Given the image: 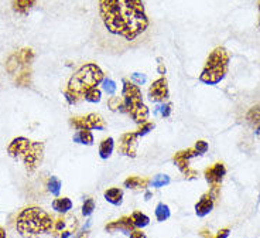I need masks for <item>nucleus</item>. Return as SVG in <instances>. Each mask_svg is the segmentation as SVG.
<instances>
[{
  "label": "nucleus",
  "mask_w": 260,
  "mask_h": 238,
  "mask_svg": "<svg viewBox=\"0 0 260 238\" xmlns=\"http://www.w3.org/2000/svg\"><path fill=\"white\" fill-rule=\"evenodd\" d=\"M99 17L112 36L135 41L149 29L143 0H99Z\"/></svg>",
  "instance_id": "1"
},
{
  "label": "nucleus",
  "mask_w": 260,
  "mask_h": 238,
  "mask_svg": "<svg viewBox=\"0 0 260 238\" xmlns=\"http://www.w3.org/2000/svg\"><path fill=\"white\" fill-rule=\"evenodd\" d=\"M105 80L101 67L95 63H87L81 66L73 77L70 78L68 85L64 91V97L70 105L81 102L91 89L98 88V85Z\"/></svg>",
  "instance_id": "2"
},
{
  "label": "nucleus",
  "mask_w": 260,
  "mask_h": 238,
  "mask_svg": "<svg viewBox=\"0 0 260 238\" xmlns=\"http://www.w3.org/2000/svg\"><path fill=\"white\" fill-rule=\"evenodd\" d=\"M54 227V218L41 207L23 208L16 218V228L23 238H38L48 234Z\"/></svg>",
  "instance_id": "3"
},
{
  "label": "nucleus",
  "mask_w": 260,
  "mask_h": 238,
  "mask_svg": "<svg viewBox=\"0 0 260 238\" xmlns=\"http://www.w3.org/2000/svg\"><path fill=\"white\" fill-rule=\"evenodd\" d=\"M9 156L16 160H20L26 170L33 173L37 170L44 160V143L43 142L30 141L27 138H15L8 146Z\"/></svg>",
  "instance_id": "4"
},
{
  "label": "nucleus",
  "mask_w": 260,
  "mask_h": 238,
  "mask_svg": "<svg viewBox=\"0 0 260 238\" xmlns=\"http://www.w3.org/2000/svg\"><path fill=\"white\" fill-rule=\"evenodd\" d=\"M122 111L139 125H143L149 119V108L143 102V95L138 84L129 80H123Z\"/></svg>",
  "instance_id": "5"
},
{
  "label": "nucleus",
  "mask_w": 260,
  "mask_h": 238,
  "mask_svg": "<svg viewBox=\"0 0 260 238\" xmlns=\"http://www.w3.org/2000/svg\"><path fill=\"white\" fill-rule=\"evenodd\" d=\"M229 68V54L224 47H217L208 55L203 71L200 74V81L207 85H217L224 80Z\"/></svg>",
  "instance_id": "6"
},
{
  "label": "nucleus",
  "mask_w": 260,
  "mask_h": 238,
  "mask_svg": "<svg viewBox=\"0 0 260 238\" xmlns=\"http://www.w3.org/2000/svg\"><path fill=\"white\" fill-rule=\"evenodd\" d=\"M70 122L77 131H103L106 128V122L99 113H88L87 116H74Z\"/></svg>",
  "instance_id": "7"
},
{
  "label": "nucleus",
  "mask_w": 260,
  "mask_h": 238,
  "mask_svg": "<svg viewBox=\"0 0 260 238\" xmlns=\"http://www.w3.org/2000/svg\"><path fill=\"white\" fill-rule=\"evenodd\" d=\"M195 156H200V155H198V152H197L194 148H189V149H185V150H180V152H177L173 157L175 166L180 169L181 173H182V174H184L187 178H195L197 176H198V173H197L194 169H191V167H189V160Z\"/></svg>",
  "instance_id": "8"
},
{
  "label": "nucleus",
  "mask_w": 260,
  "mask_h": 238,
  "mask_svg": "<svg viewBox=\"0 0 260 238\" xmlns=\"http://www.w3.org/2000/svg\"><path fill=\"white\" fill-rule=\"evenodd\" d=\"M77 227H78V223L74 216L59 217L54 221L52 234L55 238H68L77 230Z\"/></svg>",
  "instance_id": "9"
},
{
  "label": "nucleus",
  "mask_w": 260,
  "mask_h": 238,
  "mask_svg": "<svg viewBox=\"0 0 260 238\" xmlns=\"http://www.w3.org/2000/svg\"><path fill=\"white\" fill-rule=\"evenodd\" d=\"M170 97V91H168V82L166 77H160L159 80L152 82V85L149 87V99L152 102H164Z\"/></svg>",
  "instance_id": "10"
},
{
  "label": "nucleus",
  "mask_w": 260,
  "mask_h": 238,
  "mask_svg": "<svg viewBox=\"0 0 260 238\" xmlns=\"http://www.w3.org/2000/svg\"><path fill=\"white\" fill-rule=\"evenodd\" d=\"M139 135L138 132H127V134H123L119 139V145H117V149L119 152L124 155V156L129 157H136V153H138V142Z\"/></svg>",
  "instance_id": "11"
},
{
  "label": "nucleus",
  "mask_w": 260,
  "mask_h": 238,
  "mask_svg": "<svg viewBox=\"0 0 260 238\" xmlns=\"http://www.w3.org/2000/svg\"><path fill=\"white\" fill-rule=\"evenodd\" d=\"M225 174H226V167L224 163H215L214 166L208 167L204 176L207 178V182L210 183L211 186H215V185H221V182L224 180Z\"/></svg>",
  "instance_id": "12"
},
{
  "label": "nucleus",
  "mask_w": 260,
  "mask_h": 238,
  "mask_svg": "<svg viewBox=\"0 0 260 238\" xmlns=\"http://www.w3.org/2000/svg\"><path fill=\"white\" fill-rule=\"evenodd\" d=\"M214 203H215V199H214V196L208 192V193H205L200 199V201L195 204V213H197V216L198 217H205L207 214H210L211 211H212V208H214Z\"/></svg>",
  "instance_id": "13"
},
{
  "label": "nucleus",
  "mask_w": 260,
  "mask_h": 238,
  "mask_svg": "<svg viewBox=\"0 0 260 238\" xmlns=\"http://www.w3.org/2000/svg\"><path fill=\"white\" fill-rule=\"evenodd\" d=\"M106 231H122L124 234H130L133 230H136L135 224L132 221V217H122L116 221L106 224Z\"/></svg>",
  "instance_id": "14"
},
{
  "label": "nucleus",
  "mask_w": 260,
  "mask_h": 238,
  "mask_svg": "<svg viewBox=\"0 0 260 238\" xmlns=\"http://www.w3.org/2000/svg\"><path fill=\"white\" fill-rule=\"evenodd\" d=\"M150 185L149 178H142L139 176H130L124 180V187L132 189V190H145Z\"/></svg>",
  "instance_id": "15"
},
{
  "label": "nucleus",
  "mask_w": 260,
  "mask_h": 238,
  "mask_svg": "<svg viewBox=\"0 0 260 238\" xmlns=\"http://www.w3.org/2000/svg\"><path fill=\"white\" fill-rule=\"evenodd\" d=\"M105 199L106 201H109L110 204H113V206H120L123 201V190L122 189H119V187H112V189H108L105 193Z\"/></svg>",
  "instance_id": "16"
},
{
  "label": "nucleus",
  "mask_w": 260,
  "mask_h": 238,
  "mask_svg": "<svg viewBox=\"0 0 260 238\" xmlns=\"http://www.w3.org/2000/svg\"><path fill=\"white\" fill-rule=\"evenodd\" d=\"M52 208H54L57 213L67 214V213L73 208V201L70 200L68 197H58V199H55V200L52 201Z\"/></svg>",
  "instance_id": "17"
},
{
  "label": "nucleus",
  "mask_w": 260,
  "mask_h": 238,
  "mask_svg": "<svg viewBox=\"0 0 260 238\" xmlns=\"http://www.w3.org/2000/svg\"><path fill=\"white\" fill-rule=\"evenodd\" d=\"M113 149H115V142H113L112 138L103 139L101 142V145H99V156L102 159H108L113 153Z\"/></svg>",
  "instance_id": "18"
},
{
  "label": "nucleus",
  "mask_w": 260,
  "mask_h": 238,
  "mask_svg": "<svg viewBox=\"0 0 260 238\" xmlns=\"http://www.w3.org/2000/svg\"><path fill=\"white\" fill-rule=\"evenodd\" d=\"M12 2H13L15 12L20 13V15H26L36 5V0H12Z\"/></svg>",
  "instance_id": "19"
},
{
  "label": "nucleus",
  "mask_w": 260,
  "mask_h": 238,
  "mask_svg": "<svg viewBox=\"0 0 260 238\" xmlns=\"http://www.w3.org/2000/svg\"><path fill=\"white\" fill-rule=\"evenodd\" d=\"M94 134L91 131H78L77 134L74 135V142L81 143V145H94Z\"/></svg>",
  "instance_id": "20"
},
{
  "label": "nucleus",
  "mask_w": 260,
  "mask_h": 238,
  "mask_svg": "<svg viewBox=\"0 0 260 238\" xmlns=\"http://www.w3.org/2000/svg\"><path fill=\"white\" fill-rule=\"evenodd\" d=\"M130 217H132V221H133L136 228H143V227H147L150 224V218L142 211H135Z\"/></svg>",
  "instance_id": "21"
},
{
  "label": "nucleus",
  "mask_w": 260,
  "mask_h": 238,
  "mask_svg": "<svg viewBox=\"0 0 260 238\" xmlns=\"http://www.w3.org/2000/svg\"><path fill=\"white\" fill-rule=\"evenodd\" d=\"M154 214H156V218H157V221H166L170 218V208L167 204L164 203H159L157 204V207H156V211H154Z\"/></svg>",
  "instance_id": "22"
},
{
  "label": "nucleus",
  "mask_w": 260,
  "mask_h": 238,
  "mask_svg": "<svg viewBox=\"0 0 260 238\" xmlns=\"http://www.w3.org/2000/svg\"><path fill=\"white\" fill-rule=\"evenodd\" d=\"M246 119H247L249 124H252L253 127H259L260 132V106H254V108H252L250 111L247 112Z\"/></svg>",
  "instance_id": "23"
},
{
  "label": "nucleus",
  "mask_w": 260,
  "mask_h": 238,
  "mask_svg": "<svg viewBox=\"0 0 260 238\" xmlns=\"http://www.w3.org/2000/svg\"><path fill=\"white\" fill-rule=\"evenodd\" d=\"M48 192L54 196H58L59 194V190H61V182L59 178H57L55 176H51L50 180H48Z\"/></svg>",
  "instance_id": "24"
},
{
  "label": "nucleus",
  "mask_w": 260,
  "mask_h": 238,
  "mask_svg": "<svg viewBox=\"0 0 260 238\" xmlns=\"http://www.w3.org/2000/svg\"><path fill=\"white\" fill-rule=\"evenodd\" d=\"M101 97H102L101 91H99L98 88H94V89H91L89 92H87V95L84 97V99H85L87 102L96 104V102H99V101H101Z\"/></svg>",
  "instance_id": "25"
},
{
  "label": "nucleus",
  "mask_w": 260,
  "mask_h": 238,
  "mask_svg": "<svg viewBox=\"0 0 260 238\" xmlns=\"http://www.w3.org/2000/svg\"><path fill=\"white\" fill-rule=\"evenodd\" d=\"M95 210V201L94 199H91V197H88L87 200L84 201V204H82V214L85 217L91 216L92 213H94Z\"/></svg>",
  "instance_id": "26"
},
{
  "label": "nucleus",
  "mask_w": 260,
  "mask_h": 238,
  "mask_svg": "<svg viewBox=\"0 0 260 238\" xmlns=\"http://www.w3.org/2000/svg\"><path fill=\"white\" fill-rule=\"evenodd\" d=\"M170 183V177L167 176V174H159V176H156V178H153L152 180V185L153 187H164L167 186Z\"/></svg>",
  "instance_id": "27"
},
{
  "label": "nucleus",
  "mask_w": 260,
  "mask_h": 238,
  "mask_svg": "<svg viewBox=\"0 0 260 238\" xmlns=\"http://www.w3.org/2000/svg\"><path fill=\"white\" fill-rule=\"evenodd\" d=\"M102 87H103V89H105V92L108 94V95H115L116 92V84L115 81H112V80H103L102 81Z\"/></svg>",
  "instance_id": "28"
},
{
  "label": "nucleus",
  "mask_w": 260,
  "mask_h": 238,
  "mask_svg": "<svg viewBox=\"0 0 260 238\" xmlns=\"http://www.w3.org/2000/svg\"><path fill=\"white\" fill-rule=\"evenodd\" d=\"M108 105L110 106V109H112V111L120 109V108H122V98L113 97V95H112V97L109 98Z\"/></svg>",
  "instance_id": "29"
},
{
  "label": "nucleus",
  "mask_w": 260,
  "mask_h": 238,
  "mask_svg": "<svg viewBox=\"0 0 260 238\" xmlns=\"http://www.w3.org/2000/svg\"><path fill=\"white\" fill-rule=\"evenodd\" d=\"M154 129V124H152V122H146V124H143V125H140V129L138 131V135L139 136H145V135H147L150 131H153Z\"/></svg>",
  "instance_id": "30"
},
{
  "label": "nucleus",
  "mask_w": 260,
  "mask_h": 238,
  "mask_svg": "<svg viewBox=\"0 0 260 238\" xmlns=\"http://www.w3.org/2000/svg\"><path fill=\"white\" fill-rule=\"evenodd\" d=\"M208 148H210V146H208V143H207L205 141H198L197 143H195V146H194V149L198 152V155H200V156L204 155V153H207Z\"/></svg>",
  "instance_id": "31"
},
{
  "label": "nucleus",
  "mask_w": 260,
  "mask_h": 238,
  "mask_svg": "<svg viewBox=\"0 0 260 238\" xmlns=\"http://www.w3.org/2000/svg\"><path fill=\"white\" fill-rule=\"evenodd\" d=\"M129 238H147L146 237V232H143L142 230H133L130 232Z\"/></svg>",
  "instance_id": "32"
},
{
  "label": "nucleus",
  "mask_w": 260,
  "mask_h": 238,
  "mask_svg": "<svg viewBox=\"0 0 260 238\" xmlns=\"http://www.w3.org/2000/svg\"><path fill=\"white\" fill-rule=\"evenodd\" d=\"M170 112H171V104H167L164 106H161V113H163L164 118L170 116Z\"/></svg>",
  "instance_id": "33"
},
{
  "label": "nucleus",
  "mask_w": 260,
  "mask_h": 238,
  "mask_svg": "<svg viewBox=\"0 0 260 238\" xmlns=\"http://www.w3.org/2000/svg\"><path fill=\"white\" fill-rule=\"evenodd\" d=\"M229 237V230L228 228H224V230H221L217 234V237L214 238H228Z\"/></svg>",
  "instance_id": "34"
},
{
  "label": "nucleus",
  "mask_w": 260,
  "mask_h": 238,
  "mask_svg": "<svg viewBox=\"0 0 260 238\" xmlns=\"http://www.w3.org/2000/svg\"><path fill=\"white\" fill-rule=\"evenodd\" d=\"M200 235L203 238H214L212 237V234H211L210 231H207V230H203L201 232H200Z\"/></svg>",
  "instance_id": "35"
},
{
  "label": "nucleus",
  "mask_w": 260,
  "mask_h": 238,
  "mask_svg": "<svg viewBox=\"0 0 260 238\" xmlns=\"http://www.w3.org/2000/svg\"><path fill=\"white\" fill-rule=\"evenodd\" d=\"M0 238H8L6 237V231L3 230L2 227H0Z\"/></svg>",
  "instance_id": "36"
},
{
  "label": "nucleus",
  "mask_w": 260,
  "mask_h": 238,
  "mask_svg": "<svg viewBox=\"0 0 260 238\" xmlns=\"http://www.w3.org/2000/svg\"><path fill=\"white\" fill-rule=\"evenodd\" d=\"M78 238H88V231H82Z\"/></svg>",
  "instance_id": "37"
},
{
  "label": "nucleus",
  "mask_w": 260,
  "mask_h": 238,
  "mask_svg": "<svg viewBox=\"0 0 260 238\" xmlns=\"http://www.w3.org/2000/svg\"><path fill=\"white\" fill-rule=\"evenodd\" d=\"M259 15H260V2H259ZM259 24H260V17H259Z\"/></svg>",
  "instance_id": "38"
}]
</instances>
